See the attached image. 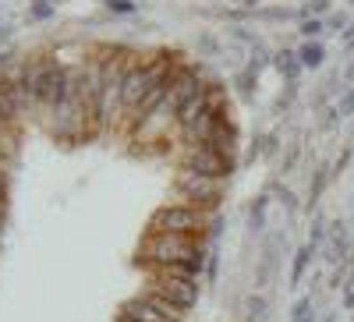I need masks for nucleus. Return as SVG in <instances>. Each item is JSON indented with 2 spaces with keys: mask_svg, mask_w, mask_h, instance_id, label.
<instances>
[{
  "mask_svg": "<svg viewBox=\"0 0 354 322\" xmlns=\"http://www.w3.org/2000/svg\"><path fill=\"white\" fill-rule=\"evenodd\" d=\"M205 245V238H188V234H149L142 245L135 262L142 269H160V266H174V262H185L192 252H198Z\"/></svg>",
  "mask_w": 354,
  "mask_h": 322,
  "instance_id": "f257e3e1",
  "label": "nucleus"
},
{
  "mask_svg": "<svg viewBox=\"0 0 354 322\" xmlns=\"http://www.w3.org/2000/svg\"><path fill=\"white\" fill-rule=\"evenodd\" d=\"M216 213L195 209L188 202H174V206H160L149 216V234H188V238H205V227H213Z\"/></svg>",
  "mask_w": 354,
  "mask_h": 322,
  "instance_id": "f03ea898",
  "label": "nucleus"
},
{
  "mask_svg": "<svg viewBox=\"0 0 354 322\" xmlns=\"http://www.w3.org/2000/svg\"><path fill=\"white\" fill-rule=\"evenodd\" d=\"M223 184H227V181L205 178V173L188 170V167H177V173H174V191L181 195L188 206L205 209V213H216V209H220V202H223Z\"/></svg>",
  "mask_w": 354,
  "mask_h": 322,
  "instance_id": "7ed1b4c3",
  "label": "nucleus"
},
{
  "mask_svg": "<svg viewBox=\"0 0 354 322\" xmlns=\"http://www.w3.org/2000/svg\"><path fill=\"white\" fill-rule=\"evenodd\" d=\"M181 167L188 170H198L205 178H216V181H230V173L238 170V160L234 156H220L209 145H188L185 156H181Z\"/></svg>",
  "mask_w": 354,
  "mask_h": 322,
  "instance_id": "20e7f679",
  "label": "nucleus"
},
{
  "mask_svg": "<svg viewBox=\"0 0 354 322\" xmlns=\"http://www.w3.org/2000/svg\"><path fill=\"white\" fill-rule=\"evenodd\" d=\"M149 290H156V294H163V298H170L177 308H195V301H198V280H156V276H149Z\"/></svg>",
  "mask_w": 354,
  "mask_h": 322,
  "instance_id": "39448f33",
  "label": "nucleus"
},
{
  "mask_svg": "<svg viewBox=\"0 0 354 322\" xmlns=\"http://www.w3.org/2000/svg\"><path fill=\"white\" fill-rule=\"evenodd\" d=\"M0 117L18 131L21 128V121H25V113H21V103H18V96H15V85H11V78L8 75H0Z\"/></svg>",
  "mask_w": 354,
  "mask_h": 322,
  "instance_id": "423d86ee",
  "label": "nucleus"
},
{
  "mask_svg": "<svg viewBox=\"0 0 354 322\" xmlns=\"http://www.w3.org/2000/svg\"><path fill=\"white\" fill-rule=\"evenodd\" d=\"M117 322H167L149 301H145L142 294H135V298H128L124 305H121V315H117Z\"/></svg>",
  "mask_w": 354,
  "mask_h": 322,
  "instance_id": "0eeeda50",
  "label": "nucleus"
},
{
  "mask_svg": "<svg viewBox=\"0 0 354 322\" xmlns=\"http://www.w3.org/2000/svg\"><path fill=\"white\" fill-rule=\"evenodd\" d=\"M198 145H209V149H216L220 156H234L238 153V128H234L230 121H223V124H216L209 131V138L198 142Z\"/></svg>",
  "mask_w": 354,
  "mask_h": 322,
  "instance_id": "6e6552de",
  "label": "nucleus"
},
{
  "mask_svg": "<svg viewBox=\"0 0 354 322\" xmlns=\"http://www.w3.org/2000/svg\"><path fill=\"white\" fill-rule=\"evenodd\" d=\"M351 252H354V248H351L347 223H333V227H330V241H326V258L340 266V262H347V258H351Z\"/></svg>",
  "mask_w": 354,
  "mask_h": 322,
  "instance_id": "1a4fd4ad",
  "label": "nucleus"
},
{
  "mask_svg": "<svg viewBox=\"0 0 354 322\" xmlns=\"http://www.w3.org/2000/svg\"><path fill=\"white\" fill-rule=\"evenodd\" d=\"M330 181H333V173H330V167H315L312 170V181H308V213L322 202V195H326V188H330Z\"/></svg>",
  "mask_w": 354,
  "mask_h": 322,
  "instance_id": "9d476101",
  "label": "nucleus"
},
{
  "mask_svg": "<svg viewBox=\"0 0 354 322\" xmlns=\"http://www.w3.org/2000/svg\"><path fill=\"white\" fill-rule=\"evenodd\" d=\"M142 298H145V301H149V305H153V308H156V312H160V315H163L167 322H185V315H188L185 308H177V305H174L170 298H163V294H156V290H145V294H142Z\"/></svg>",
  "mask_w": 354,
  "mask_h": 322,
  "instance_id": "9b49d317",
  "label": "nucleus"
},
{
  "mask_svg": "<svg viewBox=\"0 0 354 322\" xmlns=\"http://www.w3.org/2000/svg\"><path fill=\"white\" fill-rule=\"evenodd\" d=\"M273 64H277V71H280L287 82H298V75L305 71L301 61H298V50H280V53H273Z\"/></svg>",
  "mask_w": 354,
  "mask_h": 322,
  "instance_id": "f8f14e48",
  "label": "nucleus"
},
{
  "mask_svg": "<svg viewBox=\"0 0 354 322\" xmlns=\"http://www.w3.org/2000/svg\"><path fill=\"white\" fill-rule=\"evenodd\" d=\"M298 61H301V68H322V61H326V46H322V39H305L298 46Z\"/></svg>",
  "mask_w": 354,
  "mask_h": 322,
  "instance_id": "ddd939ff",
  "label": "nucleus"
},
{
  "mask_svg": "<svg viewBox=\"0 0 354 322\" xmlns=\"http://www.w3.org/2000/svg\"><path fill=\"white\" fill-rule=\"evenodd\" d=\"M241 319L245 322H266L270 319V301H266V294H248L245 305H241Z\"/></svg>",
  "mask_w": 354,
  "mask_h": 322,
  "instance_id": "4468645a",
  "label": "nucleus"
},
{
  "mask_svg": "<svg viewBox=\"0 0 354 322\" xmlns=\"http://www.w3.org/2000/svg\"><path fill=\"white\" fill-rule=\"evenodd\" d=\"M270 191H262L255 202H252V206H248V227L255 230V234H262L266 230V213H270Z\"/></svg>",
  "mask_w": 354,
  "mask_h": 322,
  "instance_id": "2eb2a0df",
  "label": "nucleus"
},
{
  "mask_svg": "<svg viewBox=\"0 0 354 322\" xmlns=\"http://www.w3.org/2000/svg\"><path fill=\"white\" fill-rule=\"evenodd\" d=\"M280 238H273V241H266V252H262V262H259V273H255V287H266L273 280V269H277V255H273V245H277Z\"/></svg>",
  "mask_w": 354,
  "mask_h": 322,
  "instance_id": "dca6fc26",
  "label": "nucleus"
},
{
  "mask_svg": "<svg viewBox=\"0 0 354 322\" xmlns=\"http://www.w3.org/2000/svg\"><path fill=\"white\" fill-rule=\"evenodd\" d=\"M315 248L312 245H301L298 252H294V266H290V287H298L305 280V269H308V262H312Z\"/></svg>",
  "mask_w": 354,
  "mask_h": 322,
  "instance_id": "f3484780",
  "label": "nucleus"
},
{
  "mask_svg": "<svg viewBox=\"0 0 354 322\" xmlns=\"http://www.w3.org/2000/svg\"><path fill=\"white\" fill-rule=\"evenodd\" d=\"M0 156H4V160L18 156V131L4 121V117H0Z\"/></svg>",
  "mask_w": 354,
  "mask_h": 322,
  "instance_id": "a211bd4d",
  "label": "nucleus"
},
{
  "mask_svg": "<svg viewBox=\"0 0 354 322\" xmlns=\"http://www.w3.org/2000/svg\"><path fill=\"white\" fill-rule=\"evenodd\" d=\"M330 8H333V0H308L305 8H298V15H301V21H305V18H322Z\"/></svg>",
  "mask_w": 354,
  "mask_h": 322,
  "instance_id": "6ab92c4d",
  "label": "nucleus"
},
{
  "mask_svg": "<svg viewBox=\"0 0 354 322\" xmlns=\"http://www.w3.org/2000/svg\"><path fill=\"white\" fill-rule=\"evenodd\" d=\"M298 32H301L305 39H319L322 32H326V21H322V18H305V21L298 25Z\"/></svg>",
  "mask_w": 354,
  "mask_h": 322,
  "instance_id": "aec40b11",
  "label": "nucleus"
},
{
  "mask_svg": "<svg viewBox=\"0 0 354 322\" xmlns=\"http://www.w3.org/2000/svg\"><path fill=\"white\" fill-rule=\"evenodd\" d=\"M255 18H266V21H287V18H301L298 11L290 8H266V11H255Z\"/></svg>",
  "mask_w": 354,
  "mask_h": 322,
  "instance_id": "412c9836",
  "label": "nucleus"
},
{
  "mask_svg": "<svg viewBox=\"0 0 354 322\" xmlns=\"http://www.w3.org/2000/svg\"><path fill=\"white\" fill-rule=\"evenodd\" d=\"M53 11H57V4H43V0H32V8H28V21H46Z\"/></svg>",
  "mask_w": 354,
  "mask_h": 322,
  "instance_id": "4be33fe9",
  "label": "nucleus"
},
{
  "mask_svg": "<svg viewBox=\"0 0 354 322\" xmlns=\"http://www.w3.org/2000/svg\"><path fill=\"white\" fill-rule=\"evenodd\" d=\"M337 113H340V121H347V117H354V85L337 100Z\"/></svg>",
  "mask_w": 354,
  "mask_h": 322,
  "instance_id": "5701e85b",
  "label": "nucleus"
},
{
  "mask_svg": "<svg viewBox=\"0 0 354 322\" xmlns=\"http://www.w3.org/2000/svg\"><path fill=\"white\" fill-rule=\"evenodd\" d=\"M351 156H354V149H351V145H344V149H340V156L330 163V173H333V178H340V173L347 170V163H351Z\"/></svg>",
  "mask_w": 354,
  "mask_h": 322,
  "instance_id": "b1692460",
  "label": "nucleus"
},
{
  "mask_svg": "<svg viewBox=\"0 0 354 322\" xmlns=\"http://www.w3.org/2000/svg\"><path fill=\"white\" fill-rule=\"evenodd\" d=\"M195 46H198V50H202L205 57H220V43H216V39H213L209 32H202V36L195 39Z\"/></svg>",
  "mask_w": 354,
  "mask_h": 322,
  "instance_id": "393cba45",
  "label": "nucleus"
},
{
  "mask_svg": "<svg viewBox=\"0 0 354 322\" xmlns=\"http://www.w3.org/2000/svg\"><path fill=\"white\" fill-rule=\"evenodd\" d=\"M351 25V18L340 11V15H330V21H326V32H337V36H344V28Z\"/></svg>",
  "mask_w": 354,
  "mask_h": 322,
  "instance_id": "a878e982",
  "label": "nucleus"
},
{
  "mask_svg": "<svg viewBox=\"0 0 354 322\" xmlns=\"http://www.w3.org/2000/svg\"><path fill=\"white\" fill-rule=\"evenodd\" d=\"M298 156H301V145L294 142L290 149H287V156H283V163H280V170H283V173H290V170H294V163H298Z\"/></svg>",
  "mask_w": 354,
  "mask_h": 322,
  "instance_id": "bb28decb",
  "label": "nucleus"
},
{
  "mask_svg": "<svg viewBox=\"0 0 354 322\" xmlns=\"http://www.w3.org/2000/svg\"><path fill=\"white\" fill-rule=\"evenodd\" d=\"M103 4H106L113 15H131V11H135V0H103Z\"/></svg>",
  "mask_w": 354,
  "mask_h": 322,
  "instance_id": "cd10ccee",
  "label": "nucleus"
},
{
  "mask_svg": "<svg viewBox=\"0 0 354 322\" xmlns=\"http://www.w3.org/2000/svg\"><path fill=\"white\" fill-rule=\"evenodd\" d=\"M216 269H220V255L209 252V266H205V280H209V283H216Z\"/></svg>",
  "mask_w": 354,
  "mask_h": 322,
  "instance_id": "c85d7f7f",
  "label": "nucleus"
},
{
  "mask_svg": "<svg viewBox=\"0 0 354 322\" xmlns=\"http://www.w3.org/2000/svg\"><path fill=\"white\" fill-rule=\"evenodd\" d=\"M0 216H8V195L0 191Z\"/></svg>",
  "mask_w": 354,
  "mask_h": 322,
  "instance_id": "c756f323",
  "label": "nucleus"
},
{
  "mask_svg": "<svg viewBox=\"0 0 354 322\" xmlns=\"http://www.w3.org/2000/svg\"><path fill=\"white\" fill-rule=\"evenodd\" d=\"M290 322H315V312H308V315H301V319H290Z\"/></svg>",
  "mask_w": 354,
  "mask_h": 322,
  "instance_id": "7c9ffc66",
  "label": "nucleus"
},
{
  "mask_svg": "<svg viewBox=\"0 0 354 322\" xmlns=\"http://www.w3.org/2000/svg\"><path fill=\"white\" fill-rule=\"evenodd\" d=\"M333 319H337V315H326V319H322V322H333Z\"/></svg>",
  "mask_w": 354,
  "mask_h": 322,
  "instance_id": "2f4dec72",
  "label": "nucleus"
},
{
  "mask_svg": "<svg viewBox=\"0 0 354 322\" xmlns=\"http://www.w3.org/2000/svg\"><path fill=\"white\" fill-rule=\"evenodd\" d=\"M43 4H57V0H43Z\"/></svg>",
  "mask_w": 354,
  "mask_h": 322,
  "instance_id": "473e14b6",
  "label": "nucleus"
},
{
  "mask_svg": "<svg viewBox=\"0 0 354 322\" xmlns=\"http://www.w3.org/2000/svg\"><path fill=\"white\" fill-rule=\"evenodd\" d=\"M0 230H4V216H0Z\"/></svg>",
  "mask_w": 354,
  "mask_h": 322,
  "instance_id": "72a5a7b5",
  "label": "nucleus"
},
{
  "mask_svg": "<svg viewBox=\"0 0 354 322\" xmlns=\"http://www.w3.org/2000/svg\"><path fill=\"white\" fill-rule=\"evenodd\" d=\"M0 28H4V25H0Z\"/></svg>",
  "mask_w": 354,
  "mask_h": 322,
  "instance_id": "f704fd0d",
  "label": "nucleus"
},
{
  "mask_svg": "<svg viewBox=\"0 0 354 322\" xmlns=\"http://www.w3.org/2000/svg\"><path fill=\"white\" fill-rule=\"evenodd\" d=\"M351 4H354V0H351Z\"/></svg>",
  "mask_w": 354,
  "mask_h": 322,
  "instance_id": "c9c22d12",
  "label": "nucleus"
},
{
  "mask_svg": "<svg viewBox=\"0 0 354 322\" xmlns=\"http://www.w3.org/2000/svg\"><path fill=\"white\" fill-rule=\"evenodd\" d=\"M351 223H354V220H351Z\"/></svg>",
  "mask_w": 354,
  "mask_h": 322,
  "instance_id": "e433bc0d",
  "label": "nucleus"
}]
</instances>
